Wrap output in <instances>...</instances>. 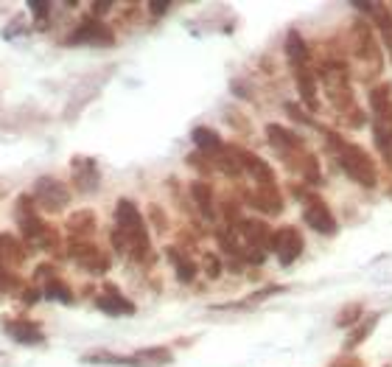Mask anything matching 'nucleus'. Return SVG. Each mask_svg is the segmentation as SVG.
Returning <instances> with one entry per match:
<instances>
[{
    "instance_id": "nucleus-9",
    "label": "nucleus",
    "mask_w": 392,
    "mask_h": 367,
    "mask_svg": "<svg viewBox=\"0 0 392 367\" xmlns=\"http://www.w3.org/2000/svg\"><path fill=\"white\" fill-rule=\"evenodd\" d=\"M353 51L362 62H370L373 70H381V51L375 45V39H373V31L367 25V20H359L353 25Z\"/></svg>"
},
{
    "instance_id": "nucleus-31",
    "label": "nucleus",
    "mask_w": 392,
    "mask_h": 367,
    "mask_svg": "<svg viewBox=\"0 0 392 367\" xmlns=\"http://www.w3.org/2000/svg\"><path fill=\"white\" fill-rule=\"evenodd\" d=\"M12 283H14V277L9 275V269H3V266H0V295H3V292L12 286Z\"/></svg>"
},
{
    "instance_id": "nucleus-1",
    "label": "nucleus",
    "mask_w": 392,
    "mask_h": 367,
    "mask_svg": "<svg viewBox=\"0 0 392 367\" xmlns=\"http://www.w3.org/2000/svg\"><path fill=\"white\" fill-rule=\"evenodd\" d=\"M115 230L126 244V253L132 258H146L149 255V233L146 222L132 199H118L115 205Z\"/></svg>"
},
{
    "instance_id": "nucleus-5",
    "label": "nucleus",
    "mask_w": 392,
    "mask_h": 367,
    "mask_svg": "<svg viewBox=\"0 0 392 367\" xmlns=\"http://www.w3.org/2000/svg\"><path fill=\"white\" fill-rule=\"evenodd\" d=\"M112 43H115L112 28H110L104 20H99V17H87V20L68 36V45H101V48H107V45H112Z\"/></svg>"
},
{
    "instance_id": "nucleus-15",
    "label": "nucleus",
    "mask_w": 392,
    "mask_h": 367,
    "mask_svg": "<svg viewBox=\"0 0 392 367\" xmlns=\"http://www.w3.org/2000/svg\"><path fill=\"white\" fill-rule=\"evenodd\" d=\"M294 81H297V93H300L302 104H306L311 112H317L320 98H317V78H314L311 67H309V65L294 67Z\"/></svg>"
},
{
    "instance_id": "nucleus-28",
    "label": "nucleus",
    "mask_w": 392,
    "mask_h": 367,
    "mask_svg": "<svg viewBox=\"0 0 392 367\" xmlns=\"http://www.w3.org/2000/svg\"><path fill=\"white\" fill-rule=\"evenodd\" d=\"M205 272H207V277H219L222 275V261L216 255H205Z\"/></svg>"
},
{
    "instance_id": "nucleus-26",
    "label": "nucleus",
    "mask_w": 392,
    "mask_h": 367,
    "mask_svg": "<svg viewBox=\"0 0 392 367\" xmlns=\"http://www.w3.org/2000/svg\"><path fill=\"white\" fill-rule=\"evenodd\" d=\"M375 322H378V314H373V317H370L367 322H362V325H359V328L353 331V337H351V339H347V348H356L359 342H364V339H367V337L373 334V328H375Z\"/></svg>"
},
{
    "instance_id": "nucleus-16",
    "label": "nucleus",
    "mask_w": 392,
    "mask_h": 367,
    "mask_svg": "<svg viewBox=\"0 0 392 367\" xmlns=\"http://www.w3.org/2000/svg\"><path fill=\"white\" fill-rule=\"evenodd\" d=\"M249 205L258 208V211H264L269 216L280 213L283 211V199H280V191L275 185H258V191L249 196Z\"/></svg>"
},
{
    "instance_id": "nucleus-32",
    "label": "nucleus",
    "mask_w": 392,
    "mask_h": 367,
    "mask_svg": "<svg viewBox=\"0 0 392 367\" xmlns=\"http://www.w3.org/2000/svg\"><path fill=\"white\" fill-rule=\"evenodd\" d=\"M333 367H362V361H359V359H351V356H344V359H339Z\"/></svg>"
},
{
    "instance_id": "nucleus-2",
    "label": "nucleus",
    "mask_w": 392,
    "mask_h": 367,
    "mask_svg": "<svg viewBox=\"0 0 392 367\" xmlns=\"http://www.w3.org/2000/svg\"><path fill=\"white\" fill-rule=\"evenodd\" d=\"M322 81H325V93L333 101V107L342 112H351L353 109V90H351V78H347V67L339 62H325Z\"/></svg>"
},
{
    "instance_id": "nucleus-27",
    "label": "nucleus",
    "mask_w": 392,
    "mask_h": 367,
    "mask_svg": "<svg viewBox=\"0 0 392 367\" xmlns=\"http://www.w3.org/2000/svg\"><path fill=\"white\" fill-rule=\"evenodd\" d=\"M359 317H362V306H359V303H353V306L342 308V314L336 317V325H353Z\"/></svg>"
},
{
    "instance_id": "nucleus-11",
    "label": "nucleus",
    "mask_w": 392,
    "mask_h": 367,
    "mask_svg": "<svg viewBox=\"0 0 392 367\" xmlns=\"http://www.w3.org/2000/svg\"><path fill=\"white\" fill-rule=\"evenodd\" d=\"M3 328H6L9 339H14V342H20V345H42V342H45V334H42V328H39L34 319H25V317L6 319Z\"/></svg>"
},
{
    "instance_id": "nucleus-14",
    "label": "nucleus",
    "mask_w": 392,
    "mask_h": 367,
    "mask_svg": "<svg viewBox=\"0 0 392 367\" xmlns=\"http://www.w3.org/2000/svg\"><path fill=\"white\" fill-rule=\"evenodd\" d=\"M28 258V247L12 233H0V266L3 269H17Z\"/></svg>"
},
{
    "instance_id": "nucleus-13",
    "label": "nucleus",
    "mask_w": 392,
    "mask_h": 367,
    "mask_svg": "<svg viewBox=\"0 0 392 367\" xmlns=\"http://www.w3.org/2000/svg\"><path fill=\"white\" fill-rule=\"evenodd\" d=\"M96 306L104 311V314H112V317H129V314H135V303L132 300H126L115 286H101V292L96 295Z\"/></svg>"
},
{
    "instance_id": "nucleus-24",
    "label": "nucleus",
    "mask_w": 392,
    "mask_h": 367,
    "mask_svg": "<svg viewBox=\"0 0 392 367\" xmlns=\"http://www.w3.org/2000/svg\"><path fill=\"white\" fill-rule=\"evenodd\" d=\"M370 104H373V112L375 115H384L389 107H392V96H389V87L386 85H378L370 90Z\"/></svg>"
},
{
    "instance_id": "nucleus-6",
    "label": "nucleus",
    "mask_w": 392,
    "mask_h": 367,
    "mask_svg": "<svg viewBox=\"0 0 392 367\" xmlns=\"http://www.w3.org/2000/svg\"><path fill=\"white\" fill-rule=\"evenodd\" d=\"M68 255L84 269L93 275H104L110 269V258L96 247L93 241H68Z\"/></svg>"
},
{
    "instance_id": "nucleus-23",
    "label": "nucleus",
    "mask_w": 392,
    "mask_h": 367,
    "mask_svg": "<svg viewBox=\"0 0 392 367\" xmlns=\"http://www.w3.org/2000/svg\"><path fill=\"white\" fill-rule=\"evenodd\" d=\"M168 258H171V264H174V272H177V277L183 280V283H191L194 277H196V264L188 258V255H183L180 250H168Z\"/></svg>"
},
{
    "instance_id": "nucleus-7",
    "label": "nucleus",
    "mask_w": 392,
    "mask_h": 367,
    "mask_svg": "<svg viewBox=\"0 0 392 367\" xmlns=\"http://www.w3.org/2000/svg\"><path fill=\"white\" fill-rule=\"evenodd\" d=\"M272 253L278 255V261L283 266L294 264L302 253V235L294 227H280L278 233H272Z\"/></svg>"
},
{
    "instance_id": "nucleus-12",
    "label": "nucleus",
    "mask_w": 392,
    "mask_h": 367,
    "mask_svg": "<svg viewBox=\"0 0 392 367\" xmlns=\"http://www.w3.org/2000/svg\"><path fill=\"white\" fill-rule=\"evenodd\" d=\"M73 185L76 191L81 193H93L99 185H101V174H99V166H96V160L90 157H76L73 160Z\"/></svg>"
},
{
    "instance_id": "nucleus-4",
    "label": "nucleus",
    "mask_w": 392,
    "mask_h": 367,
    "mask_svg": "<svg viewBox=\"0 0 392 367\" xmlns=\"http://www.w3.org/2000/svg\"><path fill=\"white\" fill-rule=\"evenodd\" d=\"M31 196H34L39 211L62 213L68 208V202H70V188L62 180H56V177H39L34 182V193Z\"/></svg>"
},
{
    "instance_id": "nucleus-21",
    "label": "nucleus",
    "mask_w": 392,
    "mask_h": 367,
    "mask_svg": "<svg viewBox=\"0 0 392 367\" xmlns=\"http://www.w3.org/2000/svg\"><path fill=\"white\" fill-rule=\"evenodd\" d=\"M191 196H194L196 208L202 211L205 219H213V216H216V199H213V188H210L207 182L196 180V182L191 185Z\"/></svg>"
},
{
    "instance_id": "nucleus-20",
    "label": "nucleus",
    "mask_w": 392,
    "mask_h": 367,
    "mask_svg": "<svg viewBox=\"0 0 392 367\" xmlns=\"http://www.w3.org/2000/svg\"><path fill=\"white\" fill-rule=\"evenodd\" d=\"M191 138H194V143H196V149L205 154V157H216L222 149H225V143H222V138L216 135L213 129H207V127H196L194 132H191Z\"/></svg>"
},
{
    "instance_id": "nucleus-30",
    "label": "nucleus",
    "mask_w": 392,
    "mask_h": 367,
    "mask_svg": "<svg viewBox=\"0 0 392 367\" xmlns=\"http://www.w3.org/2000/svg\"><path fill=\"white\" fill-rule=\"evenodd\" d=\"M286 112H289L294 120H300V124H311V118H309V115H302V112L297 109V104H286Z\"/></svg>"
},
{
    "instance_id": "nucleus-8",
    "label": "nucleus",
    "mask_w": 392,
    "mask_h": 367,
    "mask_svg": "<svg viewBox=\"0 0 392 367\" xmlns=\"http://www.w3.org/2000/svg\"><path fill=\"white\" fill-rule=\"evenodd\" d=\"M302 202H306V208H302V219L309 222V227L317 230V233H322V235H333L336 233V219L328 211L325 202L317 199V196H306Z\"/></svg>"
},
{
    "instance_id": "nucleus-29",
    "label": "nucleus",
    "mask_w": 392,
    "mask_h": 367,
    "mask_svg": "<svg viewBox=\"0 0 392 367\" xmlns=\"http://www.w3.org/2000/svg\"><path fill=\"white\" fill-rule=\"evenodd\" d=\"M28 9L37 14V20H39V25L42 23H48L45 17H48V12H51V3H37V0H31V3H28Z\"/></svg>"
},
{
    "instance_id": "nucleus-17",
    "label": "nucleus",
    "mask_w": 392,
    "mask_h": 367,
    "mask_svg": "<svg viewBox=\"0 0 392 367\" xmlns=\"http://www.w3.org/2000/svg\"><path fill=\"white\" fill-rule=\"evenodd\" d=\"M267 138H269V143L283 154V157H289V154H294L300 146H302V140L291 132V129H286V127H278V124H269L267 127Z\"/></svg>"
},
{
    "instance_id": "nucleus-3",
    "label": "nucleus",
    "mask_w": 392,
    "mask_h": 367,
    "mask_svg": "<svg viewBox=\"0 0 392 367\" xmlns=\"http://www.w3.org/2000/svg\"><path fill=\"white\" fill-rule=\"evenodd\" d=\"M339 162H342V169L351 174L359 185H367L373 188L378 182V171H375V162L370 160V154L356 146V143H344L342 151H339Z\"/></svg>"
},
{
    "instance_id": "nucleus-18",
    "label": "nucleus",
    "mask_w": 392,
    "mask_h": 367,
    "mask_svg": "<svg viewBox=\"0 0 392 367\" xmlns=\"http://www.w3.org/2000/svg\"><path fill=\"white\" fill-rule=\"evenodd\" d=\"M96 230V216L93 211H76L70 219H68V235L70 241H90Z\"/></svg>"
},
{
    "instance_id": "nucleus-19",
    "label": "nucleus",
    "mask_w": 392,
    "mask_h": 367,
    "mask_svg": "<svg viewBox=\"0 0 392 367\" xmlns=\"http://www.w3.org/2000/svg\"><path fill=\"white\" fill-rule=\"evenodd\" d=\"M174 356L168 348H143L129 356V367H165L171 364Z\"/></svg>"
},
{
    "instance_id": "nucleus-22",
    "label": "nucleus",
    "mask_w": 392,
    "mask_h": 367,
    "mask_svg": "<svg viewBox=\"0 0 392 367\" xmlns=\"http://www.w3.org/2000/svg\"><path fill=\"white\" fill-rule=\"evenodd\" d=\"M286 56L294 67L309 65V45L297 31H289V36H286Z\"/></svg>"
},
{
    "instance_id": "nucleus-33",
    "label": "nucleus",
    "mask_w": 392,
    "mask_h": 367,
    "mask_svg": "<svg viewBox=\"0 0 392 367\" xmlns=\"http://www.w3.org/2000/svg\"><path fill=\"white\" fill-rule=\"evenodd\" d=\"M149 9H152V14L160 17V14H165V12L171 9V3H149Z\"/></svg>"
},
{
    "instance_id": "nucleus-25",
    "label": "nucleus",
    "mask_w": 392,
    "mask_h": 367,
    "mask_svg": "<svg viewBox=\"0 0 392 367\" xmlns=\"http://www.w3.org/2000/svg\"><path fill=\"white\" fill-rule=\"evenodd\" d=\"M42 297L45 300H59V303H73V295H70V289L65 286L62 280H51L45 289H42Z\"/></svg>"
},
{
    "instance_id": "nucleus-10",
    "label": "nucleus",
    "mask_w": 392,
    "mask_h": 367,
    "mask_svg": "<svg viewBox=\"0 0 392 367\" xmlns=\"http://www.w3.org/2000/svg\"><path fill=\"white\" fill-rule=\"evenodd\" d=\"M230 149L241 162V171H247L258 185H275V171H272L269 162H264L258 154H252V151H247L241 146H230Z\"/></svg>"
}]
</instances>
